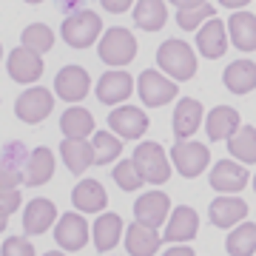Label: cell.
<instances>
[{
    "instance_id": "obj_32",
    "label": "cell",
    "mask_w": 256,
    "mask_h": 256,
    "mask_svg": "<svg viewBox=\"0 0 256 256\" xmlns=\"http://www.w3.org/2000/svg\"><path fill=\"white\" fill-rule=\"evenodd\" d=\"M92 151H94V162L106 165V162H114L120 156L122 142H120V137L111 134V131H94L92 134Z\"/></svg>"
},
{
    "instance_id": "obj_47",
    "label": "cell",
    "mask_w": 256,
    "mask_h": 256,
    "mask_svg": "<svg viewBox=\"0 0 256 256\" xmlns=\"http://www.w3.org/2000/svg\"><path fill=\"white\" fill-rule=\"evenodd\" d=\"M0 57H3V46H0Z\"/></svg>"
},
{
    "instance_id": "obj_10",
    "label": "cell",
    "mask_w": 256,
    "mask_h": 256,
    "mask_svg": "<svg viewBox=\"0 0 256 256\" xmlns=\"http://www.w3.org/2000/svg\"><path fill=\"white\" fill-rule=\"evenodd\" d=\"M92 88V80H88V72L80 68V66H66L60 68L54 77V92L60 100L66 102H80Z\"/></svg>"
},
{
    "instance_id": "obj_16",
    "label": "cell",
    "mask_w": 256,
    "mask_h": 256,
    "mask_svg": "<svg viewBox=\"0 0 256 256\" xmlns=\"http://www.w3.org/2000/svg\"><path fill=\"white\" fill-rule=\"evenodd\" d=\"M200 230V216L188 205L171 210V220H165V242H188Z\"/></svg>"
},
{
    "instance_id": "obj_15",
    "label": "cell",
    "mask_w": 256,
    "mask_h": 256,
    "mask_svg": "<svg viewBox=\"0 0 256 256\" xmlns=\"http://www.w3.org/2000/svg\"><path fill=\"white\" fill-rule=\"evenodd\" d=\"M54 239L63 250H80L88 242V222L82 220L80 214H63L60 222H57Z\"/></svg>"
},
{
    "instance_id": "obj_1",
    "label": "cell",
    "mask_w": 256,
    "mask_h": 256,
    "mask_svg": "<svg viewBox=\"0 0 256 256\" xmlns=\"http://www.w3.org/2000/svg\"><path fill=\"white\" fill-rule=\"evenodd\" d=\"M156 63L171 80H191L196 74V54L185 40H165L156 48Z\"/></svg>"
},
{
    "instance_id": "obj_13",
    "label": "cell",
    "mask_w": 256,
    "mask_h": 256,
    "mask_svg": "<svg viewBox=\"0 0 256 256\" xmlns=\"http://www.w3.org/2000/svg\"><path fill=\"white\" fill-rule=\"evenodd\" d=\"M250 180L242 162H234V160H220V162L210 168V188L222 194H236L242 191Z\"/></svg>"
},
{
    "instance_id": "obj_24",
    "label": "cell",
    "mask_w": 256,
    "mask_h": 256,
    "mask_svg": "<svg viewBox=\"0 0 256 256\" xmlns=\"http://www.w3.org/2000/svg\"><path fill=\"white\" fill-rule=\"evenodd\" d=\"M222 80L228 86V92L234 94H250L256 88V63L254 60H234L225 68Z\"/></svg>"
},
{
    "instance_id": "obj_5",
    "label": "cell",
    "mask_w": 256,
    "mask_h": 256,
    "mask_svg": "<svg viewBox=\"0 0 256 256\" xmlns=\"http://www.w3.org/2000/svg\"><path fill=\"white\" fill-rule=\"evenodd\" d=\"M52 108H54V94L48 92V88H43V86H32V88H26L14 100V114H18V120H23L28 126L43 122L52 114Z\"/></svg>"
},
{
    "instance_id": "obj_31",
    "label": "cell",
    "mask_w": 256,
    "mask_h": 256,
    "mask_svg": "<svg viewBox=\"0 0 256 256\" xmlns=\"http://www.w3.org/2000/svg\"><path fill=\"white\" fill-rule=\"evenodd\" d=\"M228 151L236 156L239 162H256V128L239 126L228 137Z\"/></svg>"
},
{
    "instance_id": "obj_23",
    "label": "cell",
    "mask_w": 256,
    "mask_h": 256,
    "mask_svg": "<svg viewBox=\"0 0 256 256\" xmlns=\"http://www.w3.org/2000/svg\"><path fill=\"white\" fill-rule=\"evenodd\" d=\"M248 216V202L239 196H220L210 202V222L216 228H234Z\"/></svg>"
},
{
    "instance_id": "obj_25",
    "label": "cell",
    "mask_w": 256,
    "mask_h": 256,
    "mask_svg": "<svg viewBox=\"0 0 256 256\" xmlns=\"http://www.w3.org/2000/svg\"><path fill=\"white\" fill-rule=\"evenodd\" d=\"M60 156H63L66 168L72 174H86V168L94 165V151H92V142L88 140H63Z\"/></svg>"
},
{
    "instance_id": "obj_35",
    "label": "cell",
    "mask_w": 256,
    "mask_h": 256,
    "mask_svg": "<svg viewBox=\"0 0 256 256\" xmlns=\"http://www.w3.org/2000/svg\"><path fill=\"white\" fill-rule=\"evenodd\" d=\"M114 182H117L122 191H140V188H142V176L137 174V168H134L131 160H122V162H117V168H114Z\"/></svg>"
},
{
    "instance_id": "obj_22",
    "label": "cell",
    "mask_w": 256,
    "mask_h": 256,
    "mask_svg": "<svg viewBox=\"0 0 256 256\" xmlns=\"http://www.w3.org/2000/svg\"><path fill=\"white\" fill-rule=\"evenodd\" d=\"M162 245L156 228H146L140 222H131L126 228V250L131 256H154Z\"/></svg>"
},
{
    "instance_id": "obj_38",
    "label": "cell",
    "mask_w": 256,
    "mask_h": 256,
    "mask_svg": "<svg viewBox=\"0 0 256 256\" xmlns=\"http://www.w3.org/2000/svg\"><path fill=\"white\" fill-rule=\"evenodd\" d=\"M18 185H20V171L14 165L0 160V188H18Z\"/></svg>"
},
{
    "instance_id": "obj_42",
    "label": "cell",
    "mask_w": 256,
    "mask_h": 256,
    "mask_svg": "<svg viewBox=\"0 0 256 256\" xmlns=\"http://www.w3.org/2000/svg\"><path fill=\"white\" fill-rule=\"evenodd\" d=\"M220 6H225V9H242V6H248L250 0H216Z\"/></svg>"
},
{
    "instance_id": "obj_46",
    "label": "cell",
    "mask_w": 256,
    "mask_h": 256,
    "mask_svg": "<svg viewBox=\"0 0 256 256\" xmlns=\"http://www.w3.org/2000/svg\"><path fill=\"white\" fill-rule=\"evenodd\" d=\"M254 191H256V174H254Z\"/></svg>"
},
{
    "instance_id": "obj_30",
    "label": "cell",
    "mask_w": 256,
    "mask_h": 256,
    "mask_svg": "<svg viewBox=\"0 0 256 256\" xmlns=\"http://www.w3.org/2000/svg\"><path fill=\"white\" fill-rule=\"evenodd\" d=\"M230 256H254L256 254V225L254 222H239L225 239Z\"/></svg>"
},
{
    "instance_id": "obj_6",
    "label": "cell",
    "mask_w": 256,
    "mask_h": 256,
    "mask_svg": "<svg viewBox=\"0 0 256 256\" xmlns=\"http://www.w3.org/2000/svg\"><path fill=\"white\" fill-rule=\"evenodd\" d=\"M137 92H140V100L146 102L148 108H156V106H165V102L174 100L180 86L171 82V77H165L162 72L146 68L137 80Z\"/></svg>"
},
{
    "instance_id": "obj_4",
    "label": "cell",
    "mask_w": 256,
    "mask_h": 256,
    "mask_svg": "<svg viewBox=\"0 0 256 256\" xmlns=\"http://www.w3.org/2000/svg\"><path fill=\"white\" fill-rule=\"evenodd\" d=\"M137 57V37L122 26H111L100 37V60L108 66H128Z\"/></svg>"
},
{
    "instance_id": "obj_43",
    "label": "cell",
    "mask_w": 256,
    "mask_h": 256,
    "mask_svg": "<svg viewBox=\"0 0 256 256\" xmlns=\"http://www.w3.org/2000/svg\"><path fill=\"white\" fill-rule=\"evenodd\" d=\"M43 256H63L60 250H48V254H43Z\"/></svg>"
},
{
    "instance_id": "obj_40",
    "label": "cell",
    "mask_w": 256,
    "mask_h": 256,
    "mask_svg": "<svg viewBox=\"0 0 256 256\" xmlns=\"http://www.w3.org/2000/svg\"><path fill=\"white\" fill-rule=\"evenodd\" d=\"M171 6L176 9H194V6H202V3H208V0H168Z\"/></svg>"
},
{
    "instance_id": "obj_33",
    "label": "cell",
    "mask_w": 256,
    "mask_h": 256,
    "mask_svg": "<svg viewBox=\"0 0 256 256\" xmlns=\"http://www.w3.org/2000/svg\"><path fill=\"white\" fill-rule=\"evenodd\" d=\"M20 40H23V48L34 52V54H46L48 48L54 46V32L46 23H32V26L23 28Z\"/></svg>"
},
{
    "instance_id": "obj_29",
    "label": "cell",
    "mask_w": 256,
    "mask_h": 256,
    "mask_svg": "<svg viewBox=\"0 0 256 256\" xmlns=\"http://www.w3.org/2000/svg\"><path fill=\"white\" fill-rule=\"evenodd\" d=\"M120 236H122V220L117 214H100V220L94 222V245L97 250H111V248L120 245Z\"/></svg>"
},
{
    "instance_id": "obj_18",
    "label": "cell",
    "mask_w": 256,
    "mask_h": 256,
    "mask_svg": "<svg viewBox=\"0 0 256 256\" xmlns=\"http://www.w3.org/2000/svg\"><path fill=\"white\" fill-rule=\"evenodd\" d=\"M72 202L80 214H100L108 205V194L97 180H80L72 191Z\"/></svg>"
},
{
    "instance_id": "obj_11",
    "label": "cell",
    "mask_w": 256,
    "mask_h": 256,
    "mask_svg": "<svg viewBox=\"0 0 256 256\" xmlns=\"http://www.w3.org/2000/svg\"><path fill=\"white\" fill-rule=\"evenodd\" d=\"M196 48L202 57H210V60H216L228 52V32H225V23L220 18H208L196 28Z\"/></svg>"
},
{
    "instance_id": "obj_37",
    "label": "cell",
    "mask_w": 256,
    "mask_h": 256,
    "mask_svg": "<svg viewBox=\"0 0 256 256\" xmlns=\"http://www.w3.org/2000/svg\"><path fill=\"white\" fill-rule=\"evenodd\" d=\"M20 191L18 188H0V216L6 220V216H12L14 210L20 208Z\"/></svg>"
},
{
    "instance_id": "obj_39",
    "label": "cell",
    "mask_w": 256,
    "mask_h": 256,
    "mask_svg": "<svg viewBox=\"0 0 256 256\" xmlns=\"http://www.w3.org/2000/svg\"><path fill=\"white\" fill-rule=\"evenodd\" d=\"M102 3V9L106 12H114V14H120V12H126L134 0H100Z\"/></svg>"
},
{
    "instance_id": "obj_41",
    "label": "cell",
    "mask_w": 256,
    "mask_h": 256,
    "mask_svg": "<svg viewBox=\"0 0 256 256\" xmlns=\"http://www.w3.org/2000/svg\"><path fill=\"white\" fill-rule=\"evenodd\" d=\"M162 256H194V250L188 245H176V248H171V250H165Z\"/></svg>"
},
{
    "instance_id": "obj_28",
    "label": "cell",
    "mask_w": 256,
    "mask_h": 256,
    "mask_svg": "<svg viewBox=\"0 0 256 256\" xmlns=\"http://www.w3.org/2000/svg\"><path fill=\"white\" fill-rule=\"evenodd\" d=\"M168 20L165 0H137L134 6V23L146 32H160Z\"/></svg>"
},
{
    "instance_id": "obj_21",
    "label": "cell",
    "mask_w": 256,
    "mask_h": 256,
    "mask_svg": "<svg viewBox=\"0 0 256 256\" xmlns=\"http://www.w3.org/2000/svg\"><path fill=\"white\" fill-rule=\"evenodd\" d=\"M225 32L239 52H256V14H250V12L230 14Z\"/></svg>"
},
{
    "instance_id": "obj_20",
    "label": "cell",
    "mask_w": 256,
    "mask_h": 256,
    "mask_svg": "<svg viewBox=\"0 0 256 256\" xmlns=\"http://www.w3.org/2000/svg\"><path fill=\"white\" fill-rule=\"evenodd\" d=\"M54 220H57V208L52 200H32L23 210V228H26L28 236L46 234Z\"/></svg>"
},
{
    "instance_id": "obj_34",
    "label": "cell",
    "mask_w": 256,
    "mask_h": 256,
    "mask_svg": "<svg viewBox=\"0 0 256 256\" xmlns=\"http://www.w3.org/2000/svg\"><path fill=\"white\" fill-rule=\"evenodd\" d=\"M216 14V9L210 6V3H202V6H194V9H180L176 12V23H180V28H185V32H194V28H200L202 23L208 18H214Z\"/></svg>"
},
{
    "instance_id": "obj_12",
    "label": "cell",
    "mask_w": 256,
    "mask_h": 256,
    "mask_svg": "<svg viewBox=\"0 0 256 256\" xmlns=\"http://www.w3.org/2000/svg\"><path fill=\"white\" fill-rule=\"evenodd\" d=\"M6 68H9V77L14 82H23V86H28V82H37L40 77H43V60H40V54H34V52H28V48H12L9 60H6Z\"/></svg>"
},
{
    "instance_id": "obj_17",
    "label": "cell",
    "mask_w": 256,
    "mask_h": 256,
    "mask_svg": "<svg viewBox=\"0 0 256 256\" xmlns=\"http://www.w3.org/2000/svg\"><path fill=\"white\" fill-rule=\"evenodd\" d=\"M131 92H134V80L128 77V72H106L97 82V100L106 106H117L128 100Z\"/></svg>"
},
{
    "instance_id": "obj_44",
    "label": "cell",
    "mask_w": 256,
    "mask_h": 256,
    "mask_svg": "<svg viewBox=\"0 0 256 256\" xmlns=\"http://www.w3.org/2000/svg\"><path fill=\"white\" fill-rule=\"evenodd\" d=\"M3 230H6V220H3V216H0V234H3Z\"/></svg>"
},
{
    "instance_id": "obj_36",
    "label": "cell",
    "mask_w": 256,
    "mask_h": 256,
    "mask_svg": "<svg viewBox=\"0 0 256 256\" xmlns=\"http://www.w3.org/2000/svg\"><path fill=\"white\" fill-rule=\"evenodd\" d=\"M0 256H34V245L26 236H9L0 248Z\"/></svg>"
},
{
    "instance_id": "obj_27",
    "label": "cell",
    "mask_w": 256,
    "mask_h": 256,
    "mask_svg": "<svg viewBox=\"0 0 256 256\" xmlns=\"http://www.w3.org/2000/svg\"><path fill=\"white\" fill-rule=\"evenodd\" d=\"M205 128H208V137L216 142V140H228L234 131L239 128V111L230 108V106H216L205 117Z\"/></svg>"
},
{
    "instance_id": "obj_7",
    "label": "cell",
    "mask_w": 256,
    "mask_h": 256,
    "mask_svg": "<svg viewBox=\"0 0 256 256\" xmlns=\"http://www.w3.org/2000/svg\"><path fill=\"white\" fill-rule=\"evenodd\" d=\"M171 160H174L180 174L194 180V176H200L202 171L208 168L210 151L202 146V142H196V140H180V142L171 148Z\"/></svg>"
},
{
    "instance_id": "obj_3",
    "label": "cell",
    "mask_w": 256,
    "mask_h": 256,
    "mask_svg": "<svg viewBox=\"0 0 256 256\" xmlns=\"http://www.w3.org/2000/svg\"><path fill=\"white\" fill-rule=\"evenodd\" d=\"M100 32H102L100 14H94V12H88V9L72 12V14L63 20V28H60L63 40L72 48H88L94 40L100 37Z\"/></svg>"
},
{
    "instance_id": "obj_9",
    "label": "cell",
    "mask_w": 256,
    "mask_h": 256,
    "mask_svg": "<svg viewBox=\"0 0 256 256\" xmlns=\"http://www.w3.org/2000/svg\"><path fill=\"white\" fill-rule=\"evenodd\" d=\"M168 210H171V200L162 191H148L134 202V216L146 228H160V225H165Z\"/></svg>"
},
{
    "instance_id": "obj_45",
    "label": "cell",
    "mask_w": 256,
    "mask_h": 256,
    "mask_svg": "<svg viewBox=\"0 0 256 256\" xmlns=\"http://www.w3.org/2000/svg\"><path fill=\"white\" fill-rule=\"evenodd\" d=\"M26 3H43V0H26Z\"/></svg>"
},
{
    "instance_id": "obj_19",
    "label": "cell",
    "mask_w": 256,
    "mask_h": 256,
    "mask_svg": "<svg viewBox=\"0 0 256 256\" xmlns=\"http://www.w3.org/2000/svg\"><path fill=\"white\" fill-rule=\"evenodd\" d=\"M202 120H205L202 102L194 100V97H182L174 111V134L180 140H191L196 134V128L202 126Z\"/></svg>"
},
{
    "instance_id": "obj_8",
    "label": "cell",
    "mask_w": 256,
    "mask_h": 256,
    "mask_svg": "<svg viewBox=\"0 0 256 256\" xmlns=\"http://www.w3.org/2000/svg\"><path fill=\"white\" fill-rule=\"evenodd\" d=\"M108 128L120 140H140L148 131V117L137 106H120L108 114Z\"/></svg>"
},
{
    "instance_id": "obj_26",
    "label": "cell",
    "mask_w": 256,
    "mask_h": 256,
    "mask_svg": "<svg viewBox=\"0 0 256 256\" xmlns=\"http://www.w3.org/2000/svg\"><path fill=\"white\" fill-rule=\"evenodd\" d=\"M60 131L66 134V140H86V137H92V134H94L92 111L80 108V106L66 108L63 117H60Z\"/></svg>"
},
{
    "instance_id": "obj_14",
    "label": "cell",
    "mask_w": 256,
    "mask_h": 256,
    "mask_svg": "<svg viewBox=\"0 0 256 256\" xmlns=\"http://www.w3.org/2000/svg\"><path fill=\"white\" fill-rule=\"evenodd\" d=\"M54 174V151L52 148H34L32 154L26 156V168H23V174H20V182L26 185H46Z\"/></svg>"
},
{
    "instance_id": "obj_2",
    "label": "cell",
    "mask_w": 256,
    "mask_h": 256,
    "mask_svg": "<svg viewBox=\"0 0 256 256\" xmlns=\"http://www.w3.org/2000/svg\"><path fill=\"white\" fill-rule=\"evenodd\" d=\"M131 162L137 168V174L142 176V182H154V185H162L171 180V162L165 156L162 146L160 142H140Z\"/></svg>"
}]
</instances>
